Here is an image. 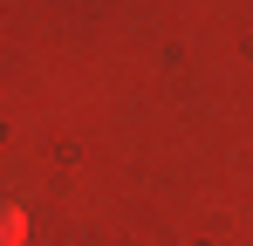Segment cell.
Instances as JSON below:
<instances>
[{"mask_svg":"<svg viewBox=\"0 0 253 246\" xmlns=\"http://www.w3.org/2000/svg\"><path fill=\"white\" fill-rule=\"evenodd\" d=\"M28 240V219H21V205L14 199H0V246H21Z\"/></svg>","mask_w":253,"mask_h":246,"instance_id":"obj_1","label":"cell"}]
</instances>
